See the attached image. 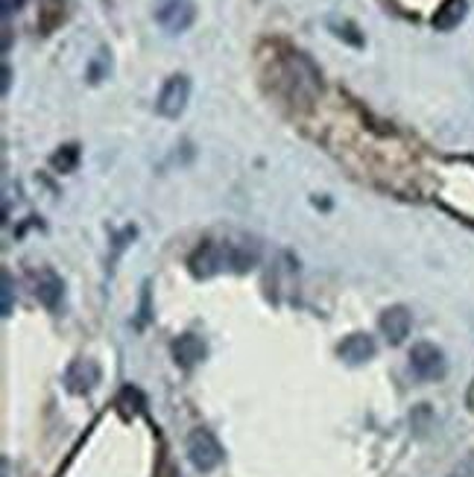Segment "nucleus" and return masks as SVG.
<instances>
[{
	"label": "nucleus",
	"instance_id": "nucleus-12",
	"mask_svg": "<svg viewBox=\"0 0 474 477\" xmlns=\"http://www.w3.org/2000/svg\"><path fill=\"white\" fill-rule=\"evenodd\" d=\"M448 477H474V454H469L466 460H460L454 465V472Z\"/></svg>",
	"mask_w": 474,
	"mask_h": 477
},
{
	"label": "nucleus",
	"instance_id": "nucleus-9",
	"mask_svg": "<svg viewBox=\"0 0 474 477\" xmlns=\"http://www.w3.org/2000/svg\"><path fill=\"white\" fill-rule=\"evenodd\" d=\"M173 358L181 369L197 367V363L205 358V343L199 340L197 334H181V337L173 343Z\"/></svg>",
	"mask_w": 474,
	"mask_h": 477
},
{
	"label": "nucleus",
	"instance_id": "nucleus-1",
	"mask_svg": "<svg viewBox=\"0 0 474 477\" xmlns=\"http://www.w3.org/2000/svg\"><path fill=\"white\" fill-rule=\"evenodd\" d=\"M258 258V249L249 247V243H203L194 258H190V270H194L197 279H208L214 276L220 270H237V272H246L252 263Z\"/></svg>",
	"mask_w": 474,
	"mask_h": 477
},
{
	"label": "nucleus",
	"instance_id": "nucleus-4",
	"mask_svg": "<svg viewBox=\"0 0 474 477\" xmlns=\"http://www.w3.org/2000/svg\"><path fill=\"white\" fill-rule=\"evenodd\" d=\"M410 369L416 372V378L422 381H439L446 375V358L437 346L430 343H419L410 352Z\"/></svg>",
	"mask_w": 474,
	"mask_h": 477
},
{
	"label": "nucleus",
	"instance_id": "nucleus-14",
	"mask_svg": "<svg viewBox=\"0 0 474 477\" xmlns=\"http://www.w3.org/2000/svg\"><path fill=\"white\" fill-rule=\"evenodd\" d=\"M12 313V279L4 272V317Z\"/></svg>",
	"mask_w": 474,
	"mask_h": 477
},
{
	"label": "nucleus",
	"instance_id": "nucleus-15",
	"mask_svg": "<svg viewBox=\"0 0 474 477\" xmlns=\"http://www.w3.org/2000/svg\"><path fill=\"white\" fill-rule=\"evenodd\" d=\"M0 4H4V15H12L24 6V0H0Z\"/></svg>",
	"mask_w": 474,
	"mask_h": 477
},
{
	"label": "nucleus",
	"instance_id": "nucleus-6",
	"mask_svg": "<svg viewBox=\"0 0 474 477\" xmlns=\"http://www.w3.org/2000/svg\"><path fill=\"white\" fill-rule=\"evenodd\" d=\"M100 384V367L94 360H74L65 372V387L74 395H85Z\"/></svg>",
	"mask_w": 474,
	"mask_h": 477
},
{
	"label": "nucleus",
	"instance_id": "nucleus-13",
	"mask_svg": "<svg viewBox=\"0 0 474 477\" xmlns=\"http://www.w3.org/2000/svg\"><path fill=\"white\" fill-rule=\"evenodd\" d=\"M74 161H76V147H68V150H65V156H62V152H59V156L53 158V165H56V167H62L65 174H68V170L74 167Z\"/></svg>",
	"mask_w": 474,
	"mask_h": 477
},
{
	"label": "nucleus",
	"instance_id": "nucleus-3",
	"mask_svg": "<svg viewBox=\"0 0 474 477\" xmlns=\"http://www.w3.org/2000/svg\"><path fill=\"white\" fill-rule=\"evenodd\" d=\"M188 100H190V79L179 74V77H170L165 83V88H161V94L156 100V109L161 117L176 120L181 111H185Z\"/></svg>",
	"mask_w": 474,
	"mask_h": 477
},
{
	"label": "nucleus",
	"instance_id": "nucleus-5",
	"mask_svg": "<svg viewBox=\"0 0 474 477\" xmlns=\"http://www.w3.org/2000/svg\"><path fill=\"white\" fill-rule=\"evenodd\" d=\"M156 18L167 33H185L194 24V4L190 0H161Z\"/></svg>",
	"mask_w": 474,
	"mask_h": 477
},
{
	"label": "nucleus",
	"instance_id": "nucleus-7",
	"mask_svg": "<svg viewBox=\"0 0 474 477\" xmlns=\"http://www.w3.org/2000/svg\"><path fill=\"white\" fill-rule=\"evenodd\" d=\"M381 334L392 343V346H398V343H405L407 340V334H410V326H413V319H410V311L407 308H401V304H396V308H390L381 313Z\"/></svg>",
	"mask_w": 474,
	"mask_h": 477
},
{
	"label": "nucleus",
	"instance_id": "nucleus-16",
	"mask_svg": "<svg viewBox=\"0 0 474 477\" xmlns=\"http://www.w3.org/2000/svg\"><path fill=\"white\" fill-rule=\"evenodd\" d=\"M156 477H179V474H176V469H173V465H170V463H165V465H161V472H158Z\"/></svg>",
	"mask_w": 474,
	"mask_h": 477
},
{
	"label": "nucleus",
	"instance_id": "nucleus-11",
	"mask_svg": "<svg viewBox=\"0 0 474 477\" xmlns=\"http://www.w3.org/2000/svg\"><path fill=\"white\" fill-rule=\"evenodd\" d=\"M462 18H466V0H448L446 6L433 15V27L437 29H454Z\"/></svg>",
	"mask_w": 474,
	"mask_h": 477
},
{
	"label": "nucleus",
	"instance_id": "nucleus-10",
	"mask_svg": "<svg viewBox=\"0 0 474 477\" xmlns=\"http://www.w3.org/2000/svg\"><path fill=\"white\" fill-rule=\"evenodd\" d=\"M62 293H65L62 279H56L53 272H47V276L38 281V287H36V296H38V302H42L47 311H56L59 308V302H62Z\"/></svg>",
	"mask_w": 474,
	"mask_h": 477
},
{
	"label": "nucleus",
	"instance_id": "nucleus-2",
	"mask_svg": "<svg viewBox=\"0 0 474 477\" xmlns=\"http://www.w3.org/2000/svg\"><path fill=\"white\" fill-rule=\"evenodd\" d=\"M188 457L197 472H211V469H217L220 460H223V449H220L214 433L205 428H197L188 436Z\"/></svg>",
	"mask_w": 474,
	"mask_h": 477
},
{
	"label": "nucleus",
	"instance_id": "nucleus-8",
	"mask_svg": "<svg viewBox=\"0 0 474 477\" xmlns=\"http://www.w3.org/2000/svg\"><path fill=\"white\" fill-rule=\"evenodd\" d=\"M337 352L349 367H360V363H366L372 354H375V340H372L369 334H349V337L340 343Z\"/></svg>",
	"mask_w": 474,
	"mask_h": 477
}]
</instances>
